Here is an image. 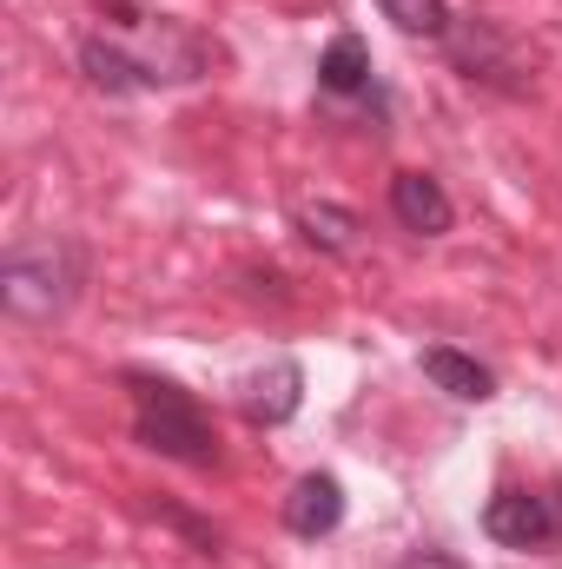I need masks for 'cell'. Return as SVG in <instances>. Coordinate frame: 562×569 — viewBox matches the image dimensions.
<instances>
[{"label":"cell","instance_id":"obj_1","mask_svg":"<svg viewBox=\"0 0 562 569\" xmlns=\"http://www.w3.org/2000/svg\"><path fill=\"white\" fill-rule=\"evenodd\" d=\"M212 67H219V40L145 0H100L93 27L80 33V73L113 100L199 87Z\"/></svg>","mask_w":562,"mask_h":569},{"label":"cell","instance_id":"obj_2","mask_svg":"<svg viewBox=\"0 0 562 569\" xmlns=\"http://www.w3.org/2000/svg\"><path fill=\"white\" fill-rule=\"evenodd\" d=\"M87 284V252L80 239L67 232H33V239H13L7 259H0V305L20 318V325H47L60 318Z\"/></svg>","mask_w":562,"mask_h":569},{"label":"cell","instance_id":"obj_3","mask_svg":"<svg viewBox=\"0 0 562 569\" xmlns=\"http://www.w3.org/2000/svg\"><path fill=\"white\" fill-rule=\"evenodd\" d=\"M127 398H133V437L145 450H159L172 463H192V470L219 463V430L185 385H172L159 371H127Z\"/></svg>","mask_w":562,"mask_h":569},{"label":"cell","instance_id":"obj_4","mask_svg":"<svg viewBox=\"0 0 562 569\" xmlns=\"http://www.w3.org/2000/svg\"><path fill=\"white\" fill-rule=\"evenodd\" d=\"M443 53H450V67H456L470 87H490V93H510V100H523V93L536 87V80H530V60L516 53V40H510L496 20H483V13H456Z\"/></svg>","mask_w":562,"mask_h":569},{"label":"cell","instance_id":"obj_5","mask_svg":"<svg viewBox=\"0 0 562 569\" xmlns=\"http://www.w3.org/2000/svg\"><path fill=\"white\" fill-rule=\"evenodd\" d=\"M483 537L503 550H562V483L550 490H496L483 503Z\"/></svg>","mask_w":562,"mask_h":569},{"label":"cell","instance_id":"obj_6","mask_svg":"<svg viewBox=\"0 0 562 569\" xmlns=\"http://www.w3.org/2000/svg\"><path fill=\"white\" fill-rule=\"evenodd\" d=\"M338 523H344V483H338L331 470H304V477L291 483V497H284V530L304 537V543H318V537H331Z\"/></svg>","mask_w":562,"mask_h":569},{"label":"cell","instance_id":"obj_7","mask_svg":"<svg viewBox=\"0 0 562 569\" xmlns=\"http://www.w3.org/2000/svg\"><path fill=\"white\" fill-rule=\"evenodd\" d=\"M318 93H324V100H371V107H384L378 73H371V47H364L358 33H338V40L324 47V60H318Z\"/></svg>","mask_w":562,"mask_h":569},{"label":"cell","instance_id":"obj_8","mask_svg":"<svg viewBox=\"0 0 562 569\" xmlns=\"http://www.w3.org/2000/svg\"><path fill=\"white\" fill-rule=\"evenodd\" d=\"M391 212H398V226L418 232V239H443L450 219H456L450 192H443L430 172H398V179H391Z\"/></svg>","mask_w":562,"mask_h":569},{"label":"cell","instance_id":"obj_9","mask_svg":"<svg viewBox=\"0 0 562 569\" xmlns=\"http://www.w3.org/2000/svg\"><path fill=\"white\" fill-rule=\"evenodd\" d=\"M239 405H245V418H252V425H291V418H298V405H304V371H298L291 358H272L265 371H252V378H245Z\"/></svg>","mask_w":562,"mask_h":569},{"label":"cell","instance_id":"obj_10","mask_svg":"<svg viewBox=\"0 0 562 569\" xmlns=\"http://www.w3.org/2000/svg\"><path fill=\"white\" fill-rule=\"evenodd\" d=\"M423 378L443 391V398H456V405H490L496 398V378H490V365H476V358H463L456 345H423Z\"/></svg>","mask_w":562,"mask_h":569},{"label":"cell","instance_id":"obj_11","mask_svg":"<svg viewBox=\"0 0 562 569\" xmlns=\"http://www.w3.org/2000/svg\"><path fill=\"white\" fill-rule=\"evenodd\" d=\"M378 13L398 27V33H411V40H450V27H456V13L443 7V0H378Z\"/></svg>","mask_w":562,"mask_h":569},{"label":"cell","instance_id":"obj_12","mask_svg":"<svg viewBox=\"0 0 562 569\" xmlns=\"http://www.w3.org/2000/svg\"><path fill=\"white\" fill-rule=\"evenodd\" d=\"M298 232L318 252H351L358 246V212L351 206H298Z\"/></svg>","mask_w":562,"mask_h":569},{"label":"cell","instance_id":"obj_13","mask_svg":"<svg viewBox=\"0 0 562 569\" xmlns=\"http://www.w3.org/2000/svg\"><path fill=\"white\" fill-rule=\"evenodd\" d=\"M391 569H470L463 557H450V550H436V543H418V550H404Z\"/></svg>","mask_w":562,"mask_h":569},{"label":"cell","instance_id":"obj_14","mask_svg":"<svg viewBox=\"0 0 562 569\" xmlns=\"http://www.w3.org/2000/svg\"><path fill=\"white\" fill-rule=\"evenodd\" d=\"M159 517H165L172 530H185V537H192V543H199L205 557H219V530H205V523H192V517H185V510H172V503H159Z\"/></svg>","mask_w":562,"mask_h":569}]
</instances>
